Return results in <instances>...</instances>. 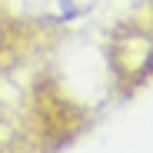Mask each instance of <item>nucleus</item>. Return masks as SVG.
Instances as JSON below:
<instances>
[{
    "mask_svg": "<svg viewBox=\"0 0 153 153\" xmlns=\"http://www.w3.org/2000/svg\"><path fill=\"white\" fill-rule=\"evenodd\" d=\"M97 0H13V7L27 17H37V20H57V23H67V20H76L93 10Z\"/></svg>",
    "mask_w": 153,
    "mask_h": 153,
    "instance_id": "nucleus-1",
    "label": "nucleus"
}]
</instances>
